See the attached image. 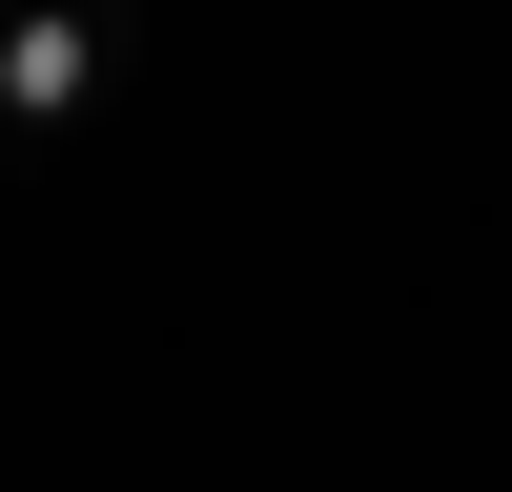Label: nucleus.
<instances>
[{
  "label": "nucleus",
  "instance_id": "nucleus-1",
  "mask_svg": "<svg viewBox=\"0 0 512 492\" xmlns=\"http://www.w3.org/2000/svg\"><path fill=\"white\" fill-rule=\"evenodd\" d=\"M123 82V0H0V123L21 144H82Z\"/></svg>",
  "mask_w": 512,
  "mask_h": 492
}]
</instances>
